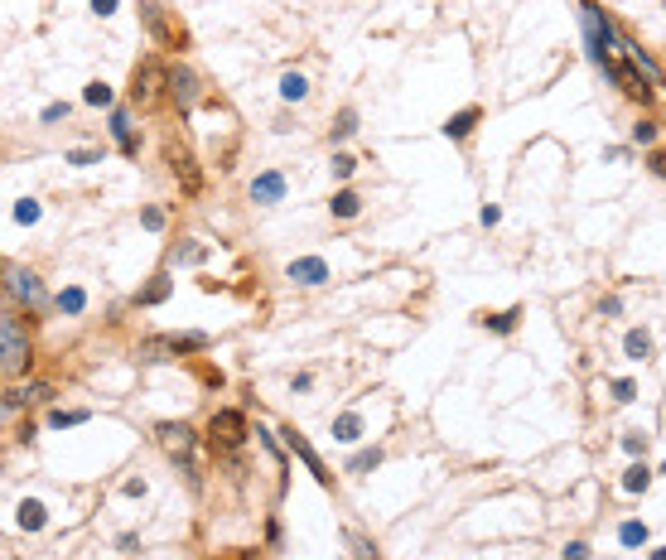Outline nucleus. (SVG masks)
I'll return each mask as SVG.
<instances>
[{"mask_svg":"<svg viewBox=\"0 0 666 560\" xmlns=\"http://www.w3.org/2000/svg\"><path fill=\"white\" fill-rule=\"evenodd\" d=\"M29 358H34V348H29L25 324L15 319V314H0V362H5L10 372H25Z\"/></svg>","mask_w":666,"mask_h":560,"instance_id":"f257e3e1","label":"nucleus"},{"mask_svg":"<svg viewBox=\"0 0 666 560\" xmlns=\"http://www.w3.org/2000/svg\"><path fill=\"white\" fill-rule=\"evenodd\" d=\"M580 15H585V34H589V58H594V63H604L609 49L618 44V29L609 25V15H604L594 0H580Z\"/></svg>","mask_w":666,"mask_h":560,"instance_id":"f03ea898","label":"nucleus"},{"mask_svg":"<svg viewBox=\"0 0 666 560\" xmlns=\"http://www.w3.org/2000/svg\"><path fill=\"white\" fill-rule=\"evenodd\" d=\"M599 68H604V73H609V78L618 82V87H623V92L633 97V102H652V87H647V78H642V73L633 68V63H613V58H604Z\"/></svg>","mask_w":666,"mask_h":560,"instance_id":"7ed1b4c3","label":"nucleus"},{"mask_svg":"<svg viewBox=\"0 0 666 560\" xmlns=\"http://www.w3.org/2000/svg\"><path fill=\"white\" fill-rule=\"evenodd\" d=\"M5 290L15 299H25V304H44V285H39V275L29 266H5Z\"/></svg>","mask_w":666,"mask_h":560,"instance_id":"20e7f679","label":"nucleus"},{"mask_svg":"<svg viewBox=\"0 0 666 560\" xmlns=\"http://www.w3.org/2000/svg\"><path fill=\"white\" fill-rule=\"evenodd\" d=\"M285 445H290L294 454H299V464H304V469H309V474H314V479L323 483V488H333V474H328V469H323V459L319 454H314V445H309V440H304V435H299V430H285Z\"/></svg>","mask_w":666,"mask_h":560,"instance_id":"39448f33","label":"nucleus"},{"mask_svg":"<svg viewBox=\"0 0 666 560\" xmlns=\"http://www.w3.org/2000/svg\"><path fill=\"white\" fill-rule=\"evenodd\" d=\"M208 435H213V445H222V450L241 445V435H246V421H241V411H217L213 425H208Z\"/></svg>","mask_w":666,"mask_h":560,"instance_id":"423d86ee","label":"nucleus"},{"mask_svg":"<svg viewBox=\"0 0 666 560\" xmlns=\"http://www.w3.org/2000/svg\"><path fill=\"white\" fill-rule=\"evenodd\" d=\"M164 87H169V97H174L179 111H188L193 97H198V78H193L188 68H164Z\"/></svg>","mask_w":666,"mask_h":560,"instance_id":"0eeeda50","label":"nucleus"},{"mask_svg":"<svg viewBox=\"0 0 666 560\" xmlns=\"http://www.w3.org/2000/svg\"><path fill=\"white\" fill-rule=\"evenodd\" d=\"M280 198H285V174H280V169H266V174L251 179V203L270 208V203H280Z\"/></svg>","mask_w":666,"mask_h":560,"instance_id":"6e6552de","label":"nucleus"},{"mask_svg":"<svg viewBox=\"0 0 666 560\" xmlns=\"http://www.w3.org/2000/svg\"><path fill=\"white\" fill-rule=\"evenodd\" d=\"M285 275H290L294 285H323L328 280V261L323 256H299V261L285 266Z\"/></svg>","mask_w":666,"mask_h":560,"instance_id":"1a4fd4ad","label":"nucleus"},{"mask_svg":"<svg viewBox=\"0 0 666 560\" xmlns=\"http://www.w3.org/2000/svg\"><path fill=\"white\" fill-rule=\"evenodd\" d=\"M164 160H169V169H174V174H179L184 193H198V188H203V179H198V169H193V160H188L184 145H169V150H164Z\"/></svg>","mask_w":666,"mask_h":560,"instance_id":"9d476101","label":"nucleus"},{"mask_svg":"<svg viewBox=\"0 0 666 560\" xmlns=\"http://www.w3.org/2000/svg\"><path fill=\"white\" fill-rule=\"evenodd\" d=\"M15 527L20 532H44L49 527V507L39 503V498H20L15 503Z\"/></svg>","mask_w":666,"mask_h":560,"instance_id":"9b49d317","label":"nucleus"},{"mask_svg":"<svg viewBox=\"0 0 666 560\" xmlns=\"http://www.w3.org/2000/svg\"><path fill=\"white\" fill-rule=\"evenodd\" d=\"M155 78H164L160 63H155V58H150V63H140V68H135V78H131V102L145 107V102L155 97Z\"/></svg>","mask_w":666,"mask_h":560,"instance_id":"f8f14e48","label":"nucleus"},{"mask_svg":"<svg viewBox=\"0 0 666 560\" xmlns=\"http://www.w3.org/2000/svg\"><path fill=\"white\" fill-rule=\"evenodd\" d=\"M155 435H160V445H164V450H169V454H179V459H184V454L193 450V430H188V425H174V421H164V425L155 430Z\"/></svg>","mask_w":666,"mask_h":560,"instance_id":"ddd939ff","label":"nucleus"},{"mask_svg":"<svg viewBox=\"0 0 666 560\" xmlns=\"http://www.w3.org/2000/svg\"><path fill=\"white\" fill-rule=\"evenodd\" d=\"M111 135H116V145H121V155H135L140 150V140H135V131H131V111H111Z\"/></svg>","mask_w":666,"mask_h":560,"instance_id":"4468645a","label":"nucleus"},{"mask_svg":"<svg viewBox=\"0 0 666 560\" xmlns=\"http://www.w3.org/2000/svg\"><path fill=\"white\" fill-rule=\"evenodd\" d=\"M328 213L343 217V222H348V217H357V213H362V198H357V188H338V193H333V203H328Z\"/></svg>","mask_w":666,"mask_h":560,"instance_id":"2eb2a0df","label":"nucleus"},{"mask_svg":"<svg viewBox=\"0 0 666 560\" xmlns=\"http://www.w3.org/2000/svg\"><path fill=\"white\" fill-rule=\"evenodd\" d=\"M333 440H343V445H357V440H362V416H357V411H343V416L333 421Z\"/></svg>","mask_w":666,"mask_h":560,"instance_id":"dca6fc26","label":"nucleus"},{"mask_svg":"<svg viewBox=\"0 0 666 560\" xmlns=\"http://www.w3.org/2000/svg\"><path fill=\"white\" fill-rule=\"evenodd\" d=\"M478 116H483L478 107H464L459 116H449V121H444V135H449V140H464V135L478 126Z\"/></svg>","mask_w":666,"mask_h":560,"instance_id":"f3484780","label":"nucleus"},{"mask_svg":"<svg viewBox=\"0 0 666 560\" xmlns=\"http://www.w3.org/2000/svg\"><path fill=\"white\" fill-rule=\"evenodd\" d=\"M58 314H82V309H87V290H82V285H68V290H58Z\"/></svg>","mask_w":666,"mask_h":560,"instance_id":"a211bd4d","label":"nucleus"},{"mask_svg":"<svg viewBox=\"0 0 666 560\" xmlns=\"http://www.w3.org/2000/svg\"><path fill=\"white\" fill-rule=\"evenodd\" d=\"M623 353H628L633 362H642V358L652 353V333H647V328H633V333L623 338Z\"/></svg>","mask_w":666,"mask_h":560,"instance_id":"6ab92c4d","label":"nucleus"},{"mask_svg":"<svg viewBox=\"0 0 666 560\" xmlns=\"http://www.w3.org/2000/svg\"><path fill=\"white\" fill-rule=\"evenodd\" d=\"M517 319H522V309H503V314H478L483 328H493V333H512L517 328Z\"/></svg>","mask_w":666,"mask_h":560,"instance_id":"aec40b11","label":"nucleus"},{"mask_svg":"<svg viewBox=\"0 0 666 560\" xmlns=\"http://www.w3.org/2000/svg\"><path fill=\"white\" fill-rule=\"evenodd\" d=\"M280 97H285V102H304V97H309L304 73H285V78H280Z\"/></svg>","mask_w":666,"mask_h":560,"instance_id":"412c9836","label":"nucleus"},{"mask_svg":"<svg viewBox=\"0 0 666 560\" xmlns=\"http://www.w3.org/2000/svg\"><path fill=\"white\" fill-rule=\"evenodd\" d=\"M164 348H169V353H203L208 338H203V333H174V338H164Z\"/></svg>","mask_w":666,"mask_h":560,"instance_id":"4be33fe9","label":"nucleus"},{"mask_svg":"<svg viewBox=\"0 0 666 560\" xmlns=\"http://www.w3.org/2000/svg\"><path fill=\"white\" fill-rule=\"evenodd\" d=\"M647 483H652V469H647V464H633V469L623 474V493H647Z\"/></svg>","mask_w":666,"mask_h":560,"instance_id":"5701e85b","label":"nucleus"},{"mask_svg":"<svg viewBox=\"0 0 666 560\" xmlns=\"http://www.w3.org/2000/svg\"><path fill=\"white\" fill-rule=\"evenodd\" d=\"M164 295H169V275H155V280H150L145 290L135 295V304H160Z\"/></svg>","mask_w":666,"mask_h":560,"instance_id":"b1692460","label":"nucleus"},{"mask_svg":"<svg viewBox=\"0 0 666 560\" xmlns=\"http://www.w3.org/2000/svg\"><path fill=\"white\" fill-rule=\"evenodd\" d=\"M39 213H44V208H39V198H20V203H15V222H20V227H34Z\"/></svg>","mask_w":666,"mask_h":560,"instance_id":"393cba45","label":"nucleus"},{"mask_svg":"<svg viewBox=\"0 0 666 560\" xmlns=\"http://www.w3.org/2000/svg\"><path fill=\"white\" fill-rule=\"evenodd\" d=\"M618 541H623V546H647V527H642V522H623V527H618Z\"/></svg>","mask_w":666,"mask_h":560,"instance_id":"a878e982","label":"nucleus"},{"mask_svg":"<svg viewBox=\"0 0 666 560\" xmlns=\"http://www.w3.org/2000/svg\"><path fill=\"white\" fill-rule=\"evenodd\" d=\"M82 102H87V107H111V87H107V82H87Z\"/></svg>","mask_w":666,"mask_h":560,"instance_id":"bb28decb","label":"nucleus"},{"mask_svg":"<svg viewBox=\"0 0 666 560\" xmlns=\"http://www.w3.org/2000/svg\"><path fill=\"white\" fill-rule=\"evenodd\" d=\"M377 464H381V450H362V454H352L348 474H367V469H377Z\"/></svg>","mask_w":666,"mask_h":560,"instance_id":"cd10ccee","label":"nucleus"},{"mask_svg":"<svg viewBox=\"0 0 666 560\" xmlns=\"http://www.w3.org/2000/svg\"><path fill=\"white\" fill-rule=\"evenodd\" d=\"M82 421H87V411H63V406H58V411H49V425H54V430H63V425H82Z\"/></svg>","mask_w":666,"mask_h":560,"instance_id":"c85d7f7f","label":"nucleus"},{"mask_svg":"<svg viewBox=\"0 0 666 560\" xmlns=\"http://www.w3.org/2000/svg\"><path fill=\"white\" fill-rule=\"evenodd\" d=\"M352 131H357V111L343 107V111H338V121H333V135L343 140V135H352Z\"/></svg>","mask_w":666,"mask_h":560,"instance_id":"c756f323","label":"nucleus"},{"mask_svg":"<svg viewBox=\"0 0 666 560\" xmlns=\"http://www.w3.org/2000/svg\"><path fill=\"white\" fill-rule=\"evenodd\" d=\"M633 140H638V145H652V140H657V121H647V116H642L638 126H633Z\"/></svg>","mask_w":666,"mask_h":560,"instance_id":"7c9ffc66","label":"nucleus"},{"mask_svg":"<svg viewBox=\"0 0 666 560\" xmlns=\"http://www.w3.org/2000/svg\"><path fill=\"white\" fill-rule=\"evenodd\" d=\"M352 169H357L352 155H333V179H352Z\"/></svg>","mask_w":666,"mask_h":560,"instance_id":"2f4dec72","label":"nucleus"},{"mask_svg":"<svg viewBox=\"0 0 666 560\" xmlns=\"http://www.w3.org/2000/svg\"><path fill=\"white\" fill-rule=\"evenodd\" d=\"M633 396H638V382L618 377V382H613V401H633Z\"/></svg>","mask_w":666,"mask_h":560,"instance_id":"473e14b6","label":"nucleus"},{"mask_svg":"<svg viewBox=\"0 0 666 560\" xmlns=\"http://www.w3.org/2000/svg\"><path fill=\"white\" fill-rule=\"evenodd\" d=\"M63 116H68V102H49L39 121H44V126H54V121H63Z\"/></svg>","mask_w":666,"mask_h":560,"instance_id":"72a5a7b5","label":"nucleus"},{"mask_svg":"<svg viewBox=\"0 0 666 560\" xmlns=\"http://www.w3.org/2000/svg\"><path fill=\"white\" fill-rule=\"evenodd\" d=\"M140 222H145L150 232H160V227H164V208H145V213H140Z\"/></svg>","mask_w":666,"mask_h":560,"instance_id":"f704fd0d","label":"nucleus"},{"mask_svg":"<svg viewBox=\"0 0 666 560\" xmlns=\"http://www.w3.org/2000/svg\"><path fill=\"white\" fill-rule=\"evenodd\" d=\"M68 164H82V169H87V164H102V155H97V150H73Z\"/></svg>","mask_w":666,"mask_h":560,"instance_id":"c9c22d12","label":"nucleus"},{"mask_svg":"<svg viewBox=\"0 0 666 560\" xmlns=\"http://www.w3.org/2000/svg\"><path fill=\"white\" fill-rule=\"evenodd\" d=\"M145 488H150L145 479H126V483H121V493H126V498H145Z\"/></svg>","mask_w":666,"mask_h":560,"instance_id":"e433bc0d","label":"nucleus"},{"mask_svg":"<svg viewBox=\"0 0 666 560\" xmlns=\"http://www.w3.org/2000/svg\"><path fill=\"white\" fill-rule=\"evenodd\" d=\"M565 560H589V546L585 541H570V546H565Z\"/></svg>","mask_w":666,"mask_h":560,"instance_id":"4c0bfd02","label":"nucleus"},{"mask_svg":"<svg viewBox=\"0 0 666 560\" xmlns=\"http://www.w3.org/2000/svg\"><path fill=\"white\" fill-rule=\"evenodd\" d=\"M623 450H628V454H642V450H647V440H638V435H623Z\"/></svg>","mask_w":666,"mask_h":560,"instance_id":"58836bf2","label":"nucleus"},{"mask_svg":"<svg viewBox=\"0 0 666 560\" xmlns=\"http://www.w3.org/2000/svg\"><path fill=\"white\" fill-rule=\"evenodd\" d=\"M652 174H657V179H666V150H657V155H652Z\"/></svg>","mask_w":666,"mask_h":560,"instance_id":"ea45409f","label":"nucleus"},{"mask_svg":"<svg viewBox=\"0 0 666 560\" xmlns=\"http://www.w3.org/2000/svg\"><path fill=\"white\" fill-rule=\"evenodd\" d=\"M92 10L97 15H116V0H92Z\"/></svg>","mask_w":666,"mask_h":560,"instance_id":"a19ab883","label":"nucleus"},{"mask_svg":"<svg viewBox=\"0 0 666 560\" xmlns=\"http://www.w3.org/2000/svg\"><path fill=\"white\" fill-rule=\"evenodd\" d=\"M652 560H666V546H662V551H652Z\"/></svg>","mask_w":666,"mask_h":560,"instance_id":"79ce46f5","label":"nucleus"},{"mask_svg":"<svg viewBox=\"0 0 666 560\" xmlns=\"http://www.w3.org/2000/svg\"><path fill=\"white\" fill-rule=\"evenodd\" d=\"M362 560H367V556H362Z\"/></svg>","mask_w":666,"mask_h":560,"instance_id":"37998d69","label":"nucleus"}]
</instances>
